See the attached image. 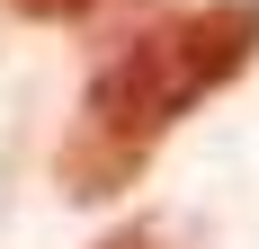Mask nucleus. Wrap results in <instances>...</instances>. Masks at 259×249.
Listing matches in <instances>:
<instances>
[{"label":"nucleus","instance_id":"nucleus-1","mask_svg":"<svg viewBox=\"0 0 259 249\" xmlns=\"http://www.w3.org/2000/svg\"><path fill=\"white\" fill-rule=\"evenodd\" d=\"M197 98H214V89L197 80V63H188L179 18L152 27V36H134V45H116L99 72H90V89H80L72 143L54 151L63 187H72L80 205H99V196H116V187H134V178H143V160H152V143H161V134H170Z\"/></svg>","mask_w":259,"mask_h":249},{"label":"nucleus","instance_id":"nucleus-2","mask_svg":"<svg viewBox=\"0 0 259 249\" xmlns=\"http://www.w3.org/2000/svg\"><path fill=\"white\" fill-rule=\"evenodd\" d=\"M9 9H27V18H80L90 0H9Z\"/></svg>","mask_w":259,"mask_h":249},{"label":"nucleus","instance_id":"nucleus-3","mask_svg":"<svg viewBox=\"0 0 259 249\" xmlns=\"http://www.w3.org/2000/svg\"><path fill=\"white\" fill-rule=\"evenodd\" d=\"M107 249H152V240H143V231H116V240H107Z\"/></svg>","mask_w":259,"mask_h":249}]
</instances>
